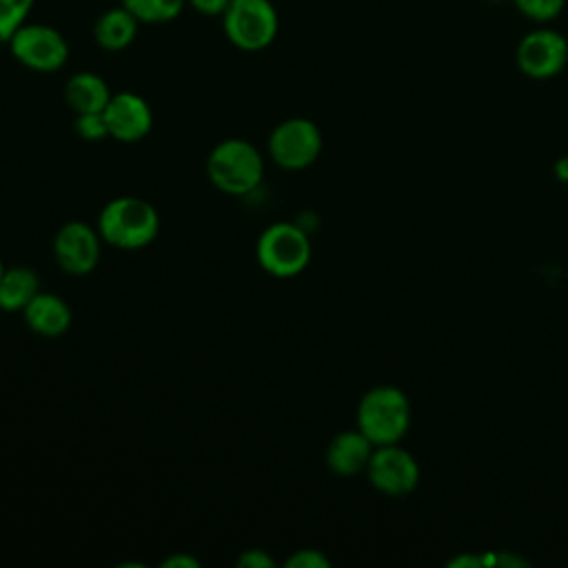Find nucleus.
Listing matches in <instances>:
<instances>
[{"label":"nucleus","instance_id":"1","mask_svg":"<svg viewBox=\"0 0 568 568\" xmlns=\"http://www.w3.org/2000/svg\"><path fill=\"white\" fill-rule=\"evenodd\" d=\"M160 231V215L155 206L135 195L113 197L98 213L100 237L122 251H138L149 246Z\"/></svg>","mask_w":568,"mask_h":568},{"label":"nucleus","instance_id":"2","mask_svg":"<svg viewBox=\"0 0 568 568\" xmlns=\"http://www.w3.org/2000/svg\"><path fill=\"white\" fill-rule=\"evenodd\" d=\"M206 175L222 193L248 195L264 178V160L257 146L248 140L226 138L211 149L206 158Z\"/></svg>","mask_w":568,"mask_h":568},{"label":"nucleus","instance_id":"3","mask_svg":"<svg viewBox=\"0 0 568 568\" xmlns=\"http://www.w3.org/2000/svg\"><path fill=\"white\" fill-rule=\"evenodd\" d=\"M410 424V402L397 386H375L357 406V428L375 444H397Z\"/></svg>","mask_w":568,"mask_h":568},{"label":"nucleus","instance_id":"4","mask_svg":"<svg viewBox=\"0 0 568 568\" xmlns=\"http://www.w3.org/2000/svg\"><path fill=\"white\" fill-rule=\"evenodd\" d=\"M308 231L295 222L268 224L255 246L260 266L273 277H295L311 262Z\"/></svg>","mask_w":568,"mask_h":568},{"label":"nucleus","instance_id":"5","mask_svg":"<svg viewBox=\"0 0 568 568\" xmlns=\"http://www.w3.org/2000/svg\"><path fill=\"white\" fill-rule=\"evenodd\" d=\"M222 24L231 44L242 51H262L275 40L280 18L271 0H231Z\"/></svg>","mask_w":568,"mask_h":568},{"label":"nucleus","instance_id":"6","mask_svg":"<svg viewBox=\"0 0 568 568\" xmlns=\"http://www.w3.org/2000/svg\"><path fill=\"white\" fill-rule=\"evenodd\" d=\"M11 55L27 69L53 73L69 60L67 38L51 24L24 22L7 40Z\"/></svg>","mask_w":568,"mask_h":568},{"label":"nucleus","instance_id":"7","mask_svg":"<svg viewBox=\"0 0 568 568\" xmlns=\"http://www.w3.org/2000/svg\"><path fill=\"white\" fill-rule=\"evenodd\" d=\"M515 62L526 78H555L568 64V38L552 27H535L517 42Z\"/></svg>","mask_w":568,"mask_h":568},{"label":"nucleus","instance_id":"8","mask_svg":"<svg viewBox=\"0 0 568 568\" xmlns=\"http://www.w3.org/2000/svg\"><path fill=\"white\" fill-rule=\"evenodd\" d=\"M322 151V133L308 118L282 120L268 135L271 160L286 169L300 171L311 166Z\"/></svg>","mask_w":568,"mask_h":568},{"label":"nucleus","instance_id":"9","mask_svg":"<svg viewBox=\"0 0 568 568\" xmlns=\"http://www.w3.org/2000/svg\"><path fill=\"white\" fill-rule=\"evenodd\" d=\"M368 481L384 495L402 497L415 490L419 481V466L415 457L397 446V444H384L375 446L373 455L366 466Z\"/></svg>","mask_w":568,"mask_h":568},{"label":"nucleus","instance_id":"10","mask_svg":"<svg viewBox=\"0 0 568 568\" xmlns=\"http://www.w3.org/2000/svg\"><path fill=\"white\" fill-rule=\"evenodd\" d=\"M102 253V237L98 229L87 222L73 220L58 229L53 237V257L55 264L69 275H87L91 273Z\"/></svg>","mask_w":568,"mask_h":568},{"label":"nucleus","instance_id":"11","mask_svg":"<svg viewBox=\"0 0 568 568\" xmlns=\"http://www.w3.org/2000/svg\"><path fill=\"white\" fill-rule=\"evenodd\" d=\"M109 138L131 144L149 135L153 126V111L149 102L133 91H118L111 95L102 111Z\"/></svg>","mask_w":568,"mask_h":568},{"label":"nucleus","instance_id":"12","mask_svg":"<svg viewBox=\"0 0 568 568\" xmlns=\"http://www.w3.org/2000/svg\"><path fill=\"white\" fill-rule=\"evenodd\" d=\"M22 315H24V324L40 337L64 335L73 320L64 297L49 291H38L33 300L22 308Z\"/></svg>","mask_w":568,"mask_h":568},{"label":"nucleus","instance_id":"13","mask_svg":"<svg viewBox=\"0 0 568 568\" xmlns=\"http://www.w3.org/2000/svg\"><path fill=\"white\" fill-rule=\"evenodd\" d=\"M375 444L357 428L337 433L326 448V466L342 477L357 475L366 470Z\"/></svg>","mask_w":568,"mask_h":568},{"label":"nucleus","instance_id":"14","mask_svg":"<svg viewBox=\"0 0 568 568\" xmlns=\"http://www.w3.org/2000/svg\"><path fill=\"white\" fill-rule=\"evenodd\" d=\"M111 95L109 84L93 71L73 73L64 84V100L75 115L104 111Z\"/></svg>","mask_w":568,"mask_h":568},{"label":"nucleus","instance_id":"15","mask_svg":"<svg viewBox=\"0 0 568 568\" xmlns=\"http://www.w3.org/2000/svg\"><path fill=\"white\" fill-rule=\"evenodd\" d=\"M140 20L124 7L106 9L93 27L95 42L106 51H122L126 49L138 36Z\"/></svg>","mask_w":568,"mask_h":568},{"label":"nucleus","instance_id":"16","mask_svg":"<svg viewBox=\"0 0 568 568\" xmlns=\"http://www.w3.org/2000/svg\"><path fill=\"white\" fill-rule=\"evenodd\" d=\"M40 291V280L38 273L29 266H9L2 273L0 280V308L2 311H22L33 295Z\"/></svg>","mask_w":568,"mask_h":568},{"label":"nucleus","instance_id":"17","mask_svg":"<svg viewBox=\"0 0 568 568\" xmlns=\"http://www.w3.org/2000/svg\"><path fill=\"white\" fill-rule=\"evenodd\" d=\"M186 0H122V7L129 9L140 22L162 24L175 20Z\"/></svg>","mask_w":568,"mask_h":568},{"label":"nucleus","instance_id":"18","mask_svg":"<svg viewBox=\"0 0 568 568\" xmlns=\"http://www.w3.org/2000/svg\"><path fill=\"white\" fill-rule=\"evenodd\" d=\"M515 9L535 24H550L566 9V0H510Z\"/></svg>","mask_w":568,"mask_h":568},{"label":"nucleus","instance_id":"19","mask_svg":"<svg viewBox=\"0 0 568 568\" xmlns=\"http://www.w3.org/2000/svg\"><path fill=\"white\" fill-rule=\"evenodd\" d=\"M36 0H0V42H7L11 33L27 22Z\"/></svg>","mask_w":568,"mask_h":568},{"label":"nucleus","instance_id":"20","mask_svg":"<svg viewBox=\"0 0 568 568\" xmlns=\"http://www.w3.org/2000/svg\"><path fill=\"white\" fill-rule=\"evenodd\" d=\"M75 133L87 142H98V140L109 138V129H106V120H104L102 111L78 113L75 115Z\"/></svg>","mask_w":568,"mask_h":568},{"label":"nucleus","instance_id":"21","mask_svg":"<svg viewBox=\"0 0 568 568\" xmlns=\"http://www.w3.org/2000/svg\"><path fill=\"white\" fill-rule=\"evenodd\" d=\"M328 566H331V559L315 548H300L284 561V568H328Z\"/></svg>","mask_w":568,"mask_h":568},{"label":"nucleus","instance_id":"22","mask_svg":"<svg viewBox=\"0 0 568 568\" xmlns=\"http://www.w3.org/2000/svg\"><path fill=\"white\" fill-rule=\"evenodd\" d=\"M237 566L242 568H273L275 566V559L266 552V550H260V548H251V550H244L237 561Z\"/></svg>","mask_w":568,"mask_h":568},{"label":"nucleus","instance_id":"23","mask_svg":"<svg viewBox=\"0 0 568 568\" xmlns=\"http://www.w3.org/2000/svg\"><path fill=\"white\" fill-rule=\"evenodd\" d=\"M191 4L193 11H197L200 16H222L229 7L231 0H186Z\"/></svg>","mask_w":568,"mask_h":568},{"label":"nucleus","instance_id":"24","mask_svg":"<svg viewBox=\"0 0 568 568\" xmlns=\"http://www.w3.org/2000/svg\"><path fill=\"white\" fill-rule=\"evenodd\" d=\"M160 566L162 568H200V559L184 555V552H175V555L166 557Z\"/></svg>","mask_w":568,"mask_h":568},{"label":"nucleus","instance_id":"25","mask_svg":"<svg viewBox=\"0 0 568 568\" xmlns=\"http://www.w3.org/2000/svg\"><path fill=\"white\" fill-rule=\"evenodd\" d=\"M555 173L559 180L568 182V158H561L557 164H555Z\"/></svg>","mask_w":568,"mask_h":568},{"label":"nucleus","instance_id":"26","mask_svg":"<svg viewBox=\"0 0 568 568\" xmlns=\"http://www.w3.org/2000/svg\"><path fill=\"white\" fill-rule=\"evenodd\" d=\"M2 273H4V264H2V257H0V280H2Z\"/></svg>","mask_w":568,"mask_h":568}]
</instances>
